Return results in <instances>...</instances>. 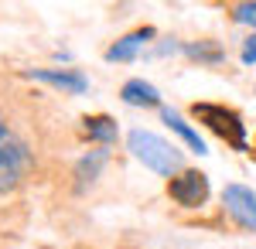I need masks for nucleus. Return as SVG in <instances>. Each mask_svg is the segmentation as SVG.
Listing matches in <instances>:
<instances>
[{"instance_id":"nucleus-1","label":"nucleus","mask_w":256,"mask_h":249,"mask_svg":"<svg viewBox=\"0 0 256 249\" xmlns=\"http://www.w3.org/2000/svg\"><path fill=\"white\" fill-rule=\"evenodd\" d=\"M126 147L134 150L144 168H150L154 174H164V178H178L181 171V150H178L174 144H168L164 136L150 134V130H130L126 134Z\"/></svg>"},{"instance_id":"nucleus-2","label":"nucleus","mask_w":256,"mask_h":249,"mask_svg":"<svg viewBox=\"0 0 256 249\" xmlns=\"http://www.w3.org/2000/svg\"><path fill=\"white\" fill-rule=\"evenodd\" d=\"M31 160H34L31 147L0 120V194L14 192L24 181V174L31 171Z\"/></svg>"},{"instance_id":"nucleus-3","label":"nucleus","mask_w":256,"mask_h":249,"mask_svg":"<svg viewBox=\"0 0 256 249\" xmlns=\"http://www.w3.org/2000/svg\"><path fill=\"white\" fill-rule=\"evenodd\" d=\"M192 116L198 123H205L218 140H226L232 150H246V123H242V116L236 110L218 106V102H195Z\"/></svg>"},{"instance_id":"nucleus-4","label":"nucleus","mask_w":256,"mask_h":249,"mask_svg":"<svg viewBox=\"0 0 256 249\" xmlns=\"http://www.w3.org/2000/svg\"><path fill=\"white\" fill-rule=\"evenodd\" d=\"M168 194L181 208H202L208 202V178L202 171H181L168 181Z\"/></svg>"},{"instance_id":"nucleus-5","label":"nucleus","mask_w":256,"mask_h":249,"mask_svg":"<svg viewBox=\"0 0 256 249\" xmlns=\"http://www.w3.org/2000/svg\"><path fill=\"white\" fill-rule=\"evenodd\" d=\"M222 205L236 218V226L256 232V194H253V188H246V184H226Z\"/></svg>"},{"instance_id":"nucleus-6","label":"nucleus","mask_w":256,"mask_h":249,"mask_svg":"<svg viewBox=\"0 0 256 249\" xmlns=\"http://www.w3.org/2000/svg\"><path fill=\"white\" fill-rule=\"evenodd\" d=\"M28 76H31V78H41V82H48V86H58V89L72 92V96H82V92L89 89L86 76H82V72H76V68H31Z\"/></svg>"},{"instance_id":"nucleus-7","label":"nucleus","mask_w":256,"mask_h":249,"mask_svg":"<svg viewBox=\"0 0 256 249\" xmlns=\"http://www.w3.org/2000/svg\"><path fill=\"white\" fill-rule=\"evenodd\" d=\"M154 38V28H137V31H130V34H123L116 44H110V52H106V62H130V58L137 55L140 48L147 44V41Z\"/></svg>"},{"instance_id":"nucleus-8","label":"nucleus","mask_w":256,"mask_h":249,"mask_svg":"<svg viewBox=\"0 0 256 249\" xmlns=\"http://www.w3.org/2000/svg\"><path fill=\"white\" fill-rule=\"evenodd\" d=\"M120 99H123L126 106H160V92L150 86V82H144V78H130V82H123Z\"/></svg>"},{"instance_id":"nucleus-9","label":"nucleus","mask_w":256,"mask_h":249,"mask_svg":"<svg viewBox=\"0 0 256 249\" xmlns=\"http://www.w3.org/2000/svg\"><path fill=\"white\" fill-rule=\"evenodd\" d=\"M82 134L89 136V140H96L99 147H110V144H113V140H116V120H113V116H86V120H82Z\"/></svg>"},{"instance_id":"nucleus-10","label":"nucleus","mask_w":256,"mask_h":249,"mask_svg":"<svg viewBox=\"0 0 256 249\" xmlns=\"http://www.w3.org/2000/svg\"><path fill=\"white\" fill-rule=\"evenodd\" d=\"M160 120H164V123H168V126H171V130H174V134L181 136V140H184L195 154H208V147H205V140L198 136V130H192V126H188L174 110H160Z\"/></svg>"},{"instance_id":"nucleus-11","label":"nucleus","mask_w":256,"mask_h":249,"mask_svg":"<svg viewBox=\"0 0 256 249\" xmlns=\"http://www.w3.org/2000/svg\"><path fill=\"white\" fill-rule=\"evenodd\" d=\"M106 157H110L106 147H96V150H89L79 164H76V181H79V188H86L89 181H96L99 171H102V164H106Z\"/></svg>"},{"instance_id":"nucleus-12","label":"nucleus","mask_w":256,"mask_h":249,"mask_svg":"<svg viewBox=\"0 0 256 249\" xmlns=\"http://www.w3.org/2000/svg\"><path fill=\"white\" fill-rule=\"evenodd\" d=\"M184 55H192V58H198V62H205V65H218L222 58H226V52L218 48L216 41H192V44H184Z\"/></svg>"},{"instance_id":"nucleus-13","label":"nucleus","mask_w":256,"mask_h":249,"mask_svg":"<svg viewBox=\"0 0 256 249\" xmlns=\"http://www.w3.org/2000/svg\"><path fill=\"white\" fill-rule=\"evenodd\" d=\"M232 18H236L239 24H250V28H256V0H253V4H239L236 10H232Z\"/></svg>"},{"instance_id":"nucleus-14","label":"nucleus","mask_w":256,"mask_h":249,"mask_svg":"<svg viewBox=\"0 0 256 249\" xmlns=\"http://www.w3.org/2000/svg\"><path fill=\"white\" fill-rule=\"evenodd\" d=\"M242 65H256V34H250L246 38V44H242Z\"/></svg>"},{"instance_id":"nucleus-15","label":"nucleus","mask_w":256,"mask_h":249,"mask_svg":"<svg viewBox=\"0 0 256 249\" xmlns=\"http://www.w3.org/2000/svg\"><path fill=\"white\" fill-rule=\"evenodd\" d=\"M253 157H256V147H253Z\"/></svg>"}]
</instances>
